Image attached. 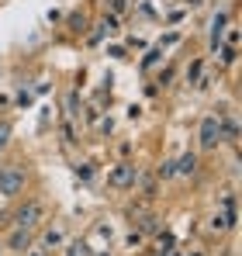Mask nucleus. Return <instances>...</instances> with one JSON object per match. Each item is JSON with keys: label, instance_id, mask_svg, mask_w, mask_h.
Masks as SVG:
<instances>
[{"label": "nucleus", "instance_id": "nucleus-9", "mask_svg": "<svg viewBox=\"0 0 242 256\" xmlns=\"http://www.w3.org/2000/svg\"><path fill=\"white\" fill-rule=\"evenodd\" d=\"M66 256H94V253H90L86 242H70V246H66Z\"/></svg>", "mask_w": 242, "mask_h": 256}, {"label": "nucleus", "instance_id": "nucleus-2", "mask_svg": "<svg viewBox=\"0 0 242 256\" xmlns=\"http://www.w3.org/2000/svg\"><path fill=\"white\" fill-rule=\"evenodd\" d=\"M198 138H201V149H218V146L225 142V138H222V114H208L201 122Z\"/></svg>", "mask_w": 242, "mask_h": 256}, {"label": "nucleus", "instance_id": "nucleus-6", "mask_svg": "<svg viewBox=\"0 0 242 256\" xmlns=\"http://www.w3.org/2000/svg\"><path fill=\"white\" fill-rule=\"evenodd\" d=\"M173 170H176V176H194V173H198V156H194V152L180 156V160L173 163Z\"/></svg>", "mask_w": 242, "mask_h": 256}, {"label": "nucleus", "instance_id": "nucleus-11", "mask_svg": "<svg viewBox=\"0 0 242 256\" xmlns=\"http://www.w3.org/2000/svg\"><path fill=\"white\" fill-rule=\"evenodd\" d=\"M70 28H73V32H83V28H86V18H83V14H70Z\"/></svg>", "mask_w": 242, "mask_h": 256}, {"label": "nucleus", "instance_id": "nucleus-1", "mask_svg": "<svg viewBox=\"0 0 242 256\" xmlns=\"http://www.w3.org/2000/svg\"><path fill=\"white\" fill-rule=\"evenodd\" d=\"M24 170L21 166H0V198H18L24 190Z\"/></svg>", "mask_w": 242, "mask_h": 256}, {"label": "nucleus", "instance_id": "nucleus-12", "mask_svg": "<svg viewBox=\"0 0 242 256\" xmlns=\"http://www.w3.org/2000/svg\"><path fill=\"white\" fill-rule=\"evenodd\" d=\"M160 176H162V180H170V176H176V170H173V163H170V160H166V163L160 166Z\"/></svg>", "mask_w": 242, "mask_h": 256}, {"label": "nucleus", "instance_id": "nucleus-3", "mask_svg": "<svg viewBox=\"0 0 242 256\" xmlns=\"http://www.w3.org/2000/svg\"><path fill=\"white\" fill-rule=\"evenodd\" d=\"M42 218H45L42 201H24V204L14 212V225H18V228H38Z\"/></svg>", "mask_w": 242, "mask_h": 256}, {"label": "nucleus", "instance_id": "nucleus-5", "mask_svg": "<svg viewBox=\"0 0 242 256\" xmlns=\"http://www.w3.org/2000/svg\"><path fill=\"white\" fill-rule=\"evenodd\" d=\"M7 246H10V253H28L32 250V228H14Z\"/></svg>", "mask_w": 242, "mask_h": 256}, {"label": "nucleus", "instance_id": "nucleus-10", "mask_svg": "<svg viewBox=\"0 0 242 256\" xmlns=\"http://www.w3.org/2000/svg\"><path fill=\"white\" fill-rule=\"evenodd\" d=\"M10 146V122H0V152Z\"/></svg>", "mask_w": 242, "mask_h": 256}, {"label": "nucleus", "instance_id": "nucleus-13", "mask_svg": "<svg viewBox=\"0 0 242 256\" xmlns=\"http://www.w3.org/2000/svg\"><path fill=\"white\" fill-rule=\"evenodd\" d=\"M222 59H225V62H236V45H225V48H222Z\"/></svg>", "mask_w": 242, "mask_h": 256}, {"label": "nucleus", "instance_id": "nucleus-8", "mask_svg": "<svg viewBox=\"0 0 242 256\" xmlns=\"http://www.w3.org/2000/svg\"><path fill=\"white\" fill-rule=\"evenodd\" d=\"M232 225H236V212H228V208L211 218V228H232Z\"/></svg>", "mask_w": 242, "mask_h": 256}, {"label": "nucleus", "instance_id": "nucleus-4", "mask_svg": "<svg viewBox=\"0 0 242 256\" xmlns=\"http://www.w3.org/2000/svg\"><path fill=\"white\" fill-rule=\"evenodd\" d=\"M135 180H138V166H135V163H118L114 170L108 173V184H111V187H118V190L135 187Z\"/></svg>", "mask_w": 242, "mask_h": 256}, {"label": "nucleus", "instance_id": "nucleus-7", "mask_svg": "<svg viewBox=\"0 0 242 256\" xmlns=\"http://www.w3.org/2000/svg\"><path fill=\"white\" fill-rule=\"evenodd\" d=\"M225 28H228V18H225V14H214V21H211V45H214V48H222Z\"/></svg>", "mask_w": 242, "mask_h": 256}]
</instances>
